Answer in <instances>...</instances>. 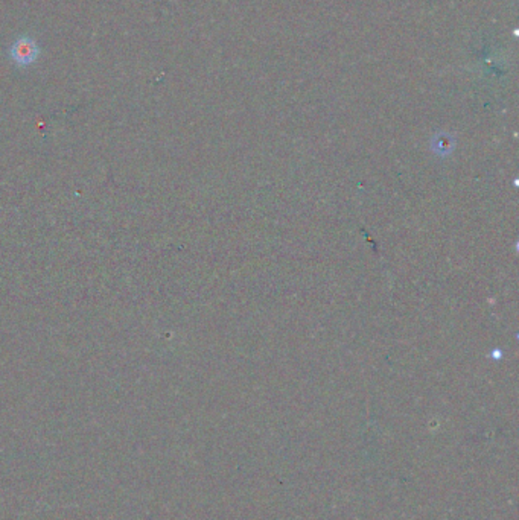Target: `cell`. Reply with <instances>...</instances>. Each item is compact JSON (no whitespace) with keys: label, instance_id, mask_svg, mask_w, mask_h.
Segmentation results:
<instances>
[{"label":"cell","instance_id":"6da1fadb","mask_svg":"<svg viewBox=\"0 0 519 520\" xmlns=\"http://www.w3.org/2000/svg\"><path fill=\"white\" fill-rule=\"evenodd\" d=\"M36 55H37V48L31 40H20L14 46L16 61H18L21 64H28L31 61H34Z\"/></svg>","mask_w":519,"mask_h":520}]
</instances>
